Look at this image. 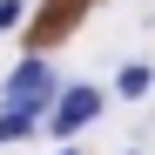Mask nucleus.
<instances>
[{
	"instance_id": "obj_1",
	"label": "nucleus",
	"mask_w": 155,
	"mask_h": 155,
	"mask_svg": "<svg viewBox=\"0 0 155 155\" xmlns=\"http://www.w3.org/2000/svg\"><path fill=\"white\" fill-rule=\"evenodd\" d=\"M54 94H61V74H54V61H47V54H27V61L7 74V88H0V101L34 108L41 121H47V108H54Z\"/></svg>"
},
{
	"instance_id": "obj_2",
	"label": "nucleus",
	"mask_w": 155,
	"mask_h": 155,
	"mask_svg": "<svg viewBox=\"0 0 155 155\" xmlns=\"http://www.w3.org/2000/svg\"><path fill=\"white\" fill-rule=\"evenodd\" d=\"M88 121H101V88L74 81V88H61V94H54V108H47V121H41V128H47L54 142H74Z\"/></svg>"
},
{
	"instance_id": "obj_3",
	"label": "nucleus",
	"mask_w": 155,
	"mask_h": 155,
	"mask_svg": "<svg viewBox=\"0 0 155 155\" xmlns=\"http://www.w3.org/2000/svg\"><path fill=\"white\" fill-rule=\"evenodd\" d=\"M27 135H41V115H34V108H14V101H0V148H7V142H27Z\"/></svg>"
},
{
	"instance_id": "obj_4",
	"label": "nucleus",
	"mask_w": 155,
	"mask_h": 155,
	"mask_svg": "<svg viewBox=\"0 0 155 155\" xmlns=\"http://www.w3.org/2000/svg\"><path fill=\"white\" fill-rule=\"evenodd\" d=\"M148 88H155V68H148V61H128V68L115 74V94H121V101H142Z\"/></svg>"
},
{
	"instance_id": "obj_5",
	"label": "nucleus",
	"mask_w": 155,
	"mask_h": 155,
	"mask_svg": "<svg viewBox=\"0 0 155 155\" xmlns=\"http://www.w3.org/2000/svg\"><path fill=\"white\" fill-rule=\"evenodd\" d=\"M27 20V0H0V27H20Z\"/></svg>"
},
{
	"instance_id": "obj_6",
	"label": "nucleus",
	"mask_w": 155,
	"mask_h": 155,
	"mask_svg": "<svg viewBox=\"0 0 155 155\" xmlns=\"http://www.w3.org/2000/svg\"><path fill=\"white\" fill-rule=\"evenodd\" d=\"M54 155H81V148H74V142H61V148H54Z\"/></svg>"
},
{
	"instance_id": "obj_7",
	"label": "nucleus",
	"mask_w": 155,
	"mask_h": 155,
	"mask_svg": "<svg viewBox=\"0 0 155 155\" xmlns=\"http://www.w3.org/2000/svg\"><path fill=\"white\" fill-rule=\"evenodd\" d=\"M128 155H142V148H128Z\"/></svg>"
}]
</instances>
